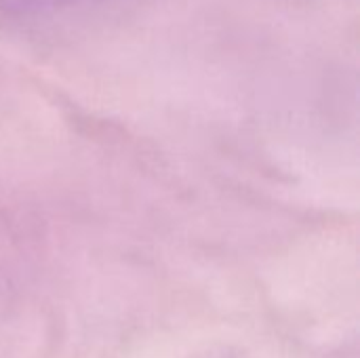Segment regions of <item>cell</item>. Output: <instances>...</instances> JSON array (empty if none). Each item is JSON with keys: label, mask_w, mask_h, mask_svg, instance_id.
<instances>
[{"label": "cell", "mask_w": 360, "mask_h": 358, "mask_svg": "<svg viewBox=\"0 0 360 358\" xmlns=\"http://www.w3.org/2000/svg\"><path fill=\"white\" fill-rule=\"evenodd\" d=\"M76 0H0V6L8 13H40L51 11Z\"/></svg>", "instance_id": "cell-1"}]
</instances>
